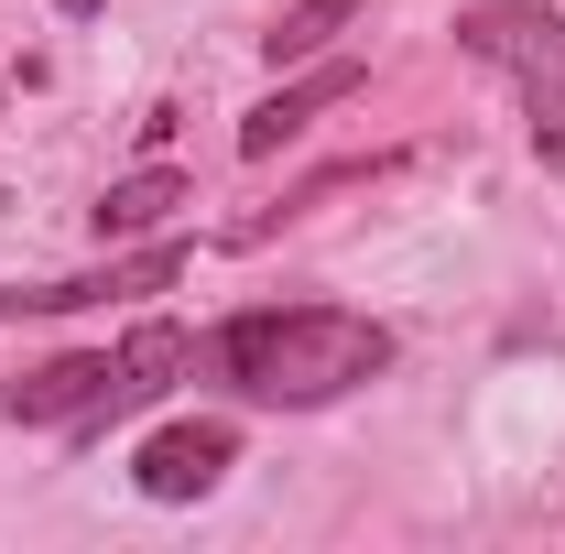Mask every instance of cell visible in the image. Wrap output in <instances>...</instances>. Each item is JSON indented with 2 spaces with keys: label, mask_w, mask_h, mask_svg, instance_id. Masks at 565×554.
I'll return each instance as SVG.
<instances>
[{
  "label": "cell",
  "mask_w": 565,
  "mask_h": 554,
  "mask_svg": "<svg viewBox=\"0 0 565 554\" xmlns=\"http://www.w3.org/2000/svg\"><path fill=\"white\" fill-rule=\"evenodd\" d=\"M196 359H207L239 403L316 414V403H338V392H359V381L392 370V327H370L349 305H250L217 338H196Z\"/></svg>",
  "instance_id": "1"
},
{
  "label": "cell",
  "mask_w": 565,
  "mask_h": 554,
  "mask_svg": "<svg viewBox=\"0 0 565 554\" xmlns=\"http://www.w3.org/2000/svg\"><path fill=\"white\" fill-rule=\"evenodd\" d=\"M174 370H196V338H185V327H131L120 348H76V359H44V370L0 381V414L98 435V424L141 414L152 392H174Z\"/></svg>",
  "instance_id": "2"
},
{
  "label": "cell",
  "mask_w": 565,
  "mask_h": 554,
  "mask_svg": "<svg viewBox=\"0 0 565 554\" xmlns=\"http://www.w3.org/2000/svg\"><path fill=\"white\" fill-rule=\"evenodd\" d=\"M457 44L511 76V98L533 120V152L565 174V22H555V0H468Z\"/></svg>",
  "instance_id": "3"
},
{
  "label": "cell",
  "mask_w": 565,
  "mask_h": 554,
  "mask_svg": "<svg viewBox=\"0 0 565 554\" xmlns=\"http://www.w3.org/2000/svg\"><path fill=\"white\" fill-rule=\"evenodd\" d=\"M228 457H239V435H228L217 414L163 424V435L131 457V489H141V500H207V489L228 479Z\"/></svg>",
  "instance_id": "4"
},
{
  "label": "cell",
  "mask_w": 565,
  "mask_h": 554,
  "mask_svg": "<svg viewBox=\"0 0 565 554\" xmlns=\"http://www.w3.org/2000/svg\"><path fill=\"white\" fill-rule=\"evenodd\" d=\"M185 283V251H141V262H109V273H76V283H0V316H76V305H109V294H163Z\"/></svg>",
  "instance_id": "5"
},
{
  "label": "cell",
  "mask_w": 565,
  "mask_h": 554,
  "mask_svg": "<svg viewBox=\"0 0 565 554\" xmlns=\"http://www.w3.org/2000/svg\"><path fill=\"white\" fill-rule=\"evenodd\" d=\"M338 98H359V66H349V55H316V66L294 76V87H273V98H262V109L239 120V152H250V163H273L282 141L305 131L316 109H338Z\"/></svg>",
  "instance_id": "6"
},
{
  "label": "cell",
  "mask_w": 565,
  "mask_h": 554,
  "mask_svg": "<svg viewBox=\"0 0 565 554\" xmlns=\"http://www.w3.org/2000/svg\"><path fill=\"white\" fill-rule=\"evenodd\" d=\"M174 207H185V174L141 163V174H120V185L98 196V239H141V228H163Z\"/></svg>",
  "instance_id": "7"
},
{
  "label": "cell",
  "mask_w": 565,
  "mask_h": 554,
  "mask_svg": "<svg viewBox=\"0 0 565 554\" xmlns=\"http://www.w3.org/2000/svg\"><path fill=\"white\" fill-rule=\"evenodd\" d=\"M349 22H359V0H294L273 33H262V55H273V66H316V55H327Z\"/></svg>",
  "instance_id": "8"
},
{
  "label": "cell",
  "mask_w": 565,
  "mask_h": 554,
  "mask_svg": "<svg viewBox=\"0 0 565 554\" xmlns=\"http://www.w3.org/2000/svg\"><path fill=\"white\" fill-rule=\"evenodd\" d=\"M55 11H66V22H87V11H98V0H55Z\"/></svg>",
  "instance_id": "9"
}]
</instances>
